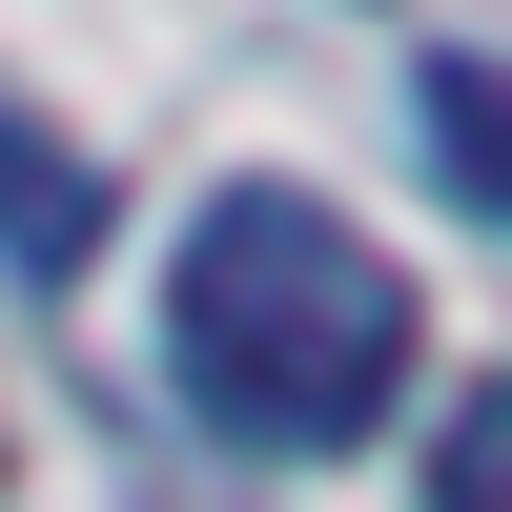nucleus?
<instances>
[{
  "mask_svg": "<svg viewBox=\"0 0 512 512\" xmlns=\"http://www.w3.org/2000/svg\"><path fill=\"white\" fill-rule=\"evenodd\" d=\"M410 123H431L451 205H492V226H512V62H431V82H410Z\"/></svg>",
  "mask_w": 512,
  "mask_h": 512,
  "instance_id": "obj_3",
  "label": "nucleus"
},
{
  "mask_svg": "<svg viewBox=\"0 0 512 512\" xmlns=\"http://www.w3.org/2000/svg\"><path fill=\"white\" fill-rule=\"evenodd\" d=\"M82 246H103V164L41 144V123L0 103V267H21V287H82Z\"/></svg>",
  "mask_w": 512,
  "mask_h": 512,
  "instance_id": "obj_2",
  "label": "nucleus"
},
{
  "mask_svg": "<svg viewBox=\"0 0 512 512\" xmlns=\"http://www.w3.org/2000/svg\"><path fill=\"white\" fill-rule=\"evenodd\" d=\"M431 512H512V369H492V390H451V431H431Z\"/></svg>",
  "mask_w": 512,
  "mask_h": 512,
  "instance_id": "obj_4",
  "label": "nucleus"
},
{
  "mask_svg": "<svg viewBox=\"0 0 512 512\" xmlns=\"http://www.w3.org/2000/svg\"><path fill=\"white\" fill-rule=\"evenodd\" d=\"M164 369L226 451H349L410 390V267L349 226L328 185H205L164 246Z\"/></svg>",
  "mask_w": 512,
  "mask_h": 512,
  "instance_id": "obj_1",
  "label": "nucleus"
}]
</instances>
